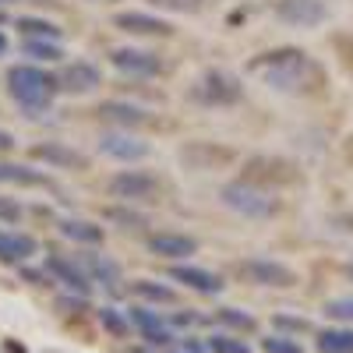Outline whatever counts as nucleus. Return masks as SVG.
I'll return each mask as SVG.
<instances>
[{
    "instance_id": "f257e3e1",
    "label": "nucleus",
    "mask_w": 353,
    "mask_h": 353,
    "mask_svg": "<svg viewBox=\"0 0 353 353\" xmlns=\"http://www.w3.org/2000/svg\"><path fill=\"white\" fill-rule=\"evenodd\" d=\"M254 74L265 78V85H272L276 92H290V96H318L325 92L329 74L314 57H307L304 50H272V53H261L248 64Z\"/></svg>"
},
{
    "instance_id": "f03ea898",
    "label": "nucleus",
    "mask_w": 353,
    "mask_h": 353,
    "mask_svg": "<svg viewBox=\"0 0 353 353\" xmlns=\"http://www.w3.org/2000/svg\"><path fill=\"white\" fill-rule=\"evenodd\" d=\"M8 92L11 99L32 117V113H46L53 96H57V78L46 74L36 64H14L8 71Z\"/></svg>"
},
{
    "instance_id": "7ed1b4c3",
    "label": "nucleus",
    "mask_w": 353,
    "mask_h": 353,
    "mask_svg": "<svg viewBox=\"0 0 353 353\" xmlns=\"http://www.w3.org/2000/svg\"><path fill=\"white\" fill-rule=\"evenodd\" d=\"M219 198H223L226 209L241 212V216H248V219H269V216L279 212V198H272L265 188H254V184H248V181L226 184V188L219 191Z\"/></svg>"
},
{
    "instance_id": "20e7f679",
    "label": "nucleus",
    "mask_w": 353,
    "mask_h": 353,
    "mask_svg": "<svg viewBox=\"0 0 353 353\" xmlns=\"http://www.w3.org/2000/svg\"><path fill=\"white\" fill-rule=\"evenodd\" d=\"M241 181L254 184V188H286V184H297L301 181V170L286 163V159H276V156H254L244 163L241 170Z\"/></svg>"
},
{
    "instance_id": "39448f33",
    "label": "nucleus",
    "mask_w": 353,
    "mask_h": 353,
    "mask_svg": "<svg viewBox=\"0 0 353 353\" xmlns=\"http://www.w3.org/2000/svg\"><path fill=\"white\" fill-rule=\"evenodd\" d=\"M233 272L251 286H272V290L297 286V272L283 261H272V258H244V261L233 265Z\"/></svg>"
},
{
    "instance_id": "423d86ee",
    "label": "nucleus",
    "mask_w": 353,
    "mask_h": 353,
    "mask_svg": "<svg viewBox=\"0 0 353 353\" xmlns=\"http://www.w3.org/2000/svg\"><path fill=\"white\" fill-rule=\"evenodd\" d=\"M241 96H244V85L226 71H205L191 88V99L201 106H233L241 103Z\"/></svg>"
},
{
    "instance_id": "0eeeda50",
    "label": "nucleus",
    "mask_w": 353,
    "mask_h": 353,
    "mask_svg": "<svg viewBox=\"0 0 353 353\" xmlns=\"http://www.w3.org/2000/svg\"><path fill=\"white\" fill-rule=\"evenodd\" d=\"M106 191L121 201H156L159 198V176L149 170H124V173H113Z\"/></svg>"
},
{
    "instance_id": "6e6552de",
    "label": "nucleus",
    "mask_w": 353,
    "mask_h": 353,
    "mask_svg": "<svg viewBox=\"0 0 353 353\" xmlns=\"http://www.w3.org/2000/svg\"><path fill=\"white\" fill-rule=\"evenodd\" d=\"M233 159H237V152L226 149V145H219V141H188V145H181V163L188 170L212 173V170L230 166Z\"/></svg>"
},
{
    "instance_id": "1a4fd4ad",
    "label": "nucleus",
    "mask_w": 353,
    "mask_h": 353,
    "mask_svg": "<svg viewBox=\"0 0 353 353\" xmlns=\"http://www.w3.org/2000/svg\"><path fill=\"white\" fill-rule=\"evenodd\" d=\"M99 85H103V71L88 61H71L57 74V92H64V96H88Z\"/></svg>"
},
{
    "instance_id": "9d476101",
    "label": "nucleus",
    "mask_w": 353,
    "mask_h": 353,
    "mask_svg": "<svg viewBox=\"0 0 353 353\" xmlns=\"http://www.w3.org/2000/svg\"><path fill=\"white\" fill-rule=\"evenodd\" d=\"M110 64H113L117 71L131 74V78H156V74L163 71L159 57L149 53V50H138V46H117V50L110 53Z\"/></svg>"
},
{
    "instance_id": "9b49d317",
    "label": "nucleus",
    "mask_w": 353,
    "mask_h": 353,
    "mask_svg": "<svg viewBox=\"0 0 353 353\" xmlns=\"http://www.w3.org/2000/svg\"><path fill=\"white\" fill-rule=\"evenodd\" d=\"M46 272L61 283L68 293H74V297H92V290H96V283L88 279V272L81 269V265L74 261V258H46Z\"/></svg>"
},
{
    "instance_id": "f8f14e48",
    "label": "nucleus",
    "mask_w": 353,
    "mask_h": 353,
    "mask_svg": "<svg viewBox=\"0 0 353 353\" xmlns=\"http://www.w3.org/2000/svg\"><path fill=\"white\" fill-rule=\"evenodd\" d=\"M113 25L128 36H145V39H166L173 36V25L166 18H156V14H145V11H121L113 14Z\"/></svg>"
},
{
    "instance_id": "ddd939ff",
    "label": "nucleus",
    "mask_w": 353,
    "mask_h": 353,
    "mask_svg": "<svg viewBox=\"0 0 353 353\" xmlns=\"http://www.w3.org/2000/svg\"><path fill=\"white\" fill-rule=\"evenodd\" d=\"M149 254L163 258V261H184L198 251V241L188 237V233H173V230H163V233H152L149 241Z\"/></svg>"
},
{
    "instance_id": "4468645a",
    "label": "nucleus",
    "mask_w": 353,
    "mask_h": 353,
    "mask_svg": "<svg viewBox=\"0 0 353 353\" xmlns=\"http://www.w3.org/2000/svg\"><path fill=\"white\" fill-rule=\"evenodd\" d=\"M99 152L110 156V159H121V163H134L141 156H149V141H141V138L117 128V131H106L99 138Z\"/></svg>"
},
{
    "instance_id": "2eb2a0df",
    "label": "nucleus",
    "mask_w": 353,
    "mask_h": 353,
    "mask_svg": "<svg viewBox=\"0 0 353 353\" xmlns=\"http://www.w3.org/2000/svg\"><path fill=\"white\" fill-rule=\"evenodd\" d=\"M128 318H131V325H134V329H141V336L149 339V343H156V346H163V343H173V339H176V336H173V329H170V321H166L159 311L145 307V304L128 307Z\"/></svg>"
},
{
    "instance_id": "dca6fc26",
    "label": "nucleus",
    "mask_w": 353,
    "mask_h": 353,
    "mask_svg": "<svg viewBox=\"0 0 353 353\" xmlns=\"http://www.w3.org/2000/svg\"><path fill=\"white\" fill-rule=\"evenodd\" d=\"M170 279L181 283L194 293H205V297H216V293H223V279L209 269H198V265H170Z\"/></svg>"
},
{
    "instance_id": "f3484780",
    "label": "nucleus",
    "mask_w": 353,
    "mask_h": 353,
    "mask_svg": "<svg viewBox=\"0 0 353 353\" xmlns=\"http://www.w3.org/2000/svg\"><path fill=\"white\" fill-rule=\"evenodd\" d=\"M28 156L46 163V166H57V170H81L85 166V156L78 149H71V145H61V141H43Z\"/></svg>"
},
{
    "instance_id": "a211bd4d",
    "label": "nucleus",
    "mask_w": 353,
    "mask_h": 353,
    "mask_svg": "<svg viewBox=\"0 0 353 353\" xmlns=\"http://www.w3.org/2000/svg\"><path fill=\"white\" fill-rule=\"evenodd\" d=\"M276 14L290 25H318L325 18V0H279Z\"/></svg>"
},
{
    "instance_id": "6ab92c4d",
    "label": "nucleus",
    "mask_w": 353,
    "mask_h": 353,
    "mask_svg": "<svg viewBox=\"0 0 353 353\" xmlns=\"http://www.w3.org/2000/svg\"><path fill=\"white\" fill-rule=\"evenodd\" d=\"M99 121L117 124V128H141V124H149L152 117H149V110H141V106H134V103L110 99V103L99 106Z\"/></svg>"
},
{
    "instance_id": "aec40b11",
    "label": "nucleus",
    "mask_w": 353,
    "mask_h": 353,
    "mask_svg": "<svg viewBox=\"0 0 353 353\" xmlns=\"http://www.w3.org/2000/svg\"><path fill=\"white\" fill-rule=\"evenodd\" d=\"M74 261L88 272V279L99 283V286H106V290H113L117 283H121V269H117L110 258H103L99 251H85V254H78Z\"/></svg>"
},
{
    "instance_id": "412c9836",
    "label": "nucleus",
    "mask_w": 353,
    "mask_h": 353,
    "mask_svg": "<svg viewBox=\"0 0 353 353\" xmlns=\"http://www.w3.org/2000/svg\"><path fill=\"white\" fill-rule=\"evenodd\" d=\"M36 254V241L28 233H14V230H0V261L4 265H18L25 258Z\"/></svg>"
},
{
    "instance_id": "4be33fe9",
    "label": "nucleus",
    "mask_w": 353,
    "mask_h": 353,
    "mask_svg": "<svg viewBox=\"0 0 353 353\" xmlns=\"http://www.w3.org/2000/svg\"><path fill=\"white\" fill-rule=\"evenodd\" d=\"M57 230H61L68 241H74V244H88V248H99L103 237H106L103 226L88 223V219H61V223H57Z\"/></svg>"
},
{
    "instance_id": "5701e85b",
    "label": "nucleus",
    "mask_w": 353,
    "mask_h": 353,
    "mask_svg": "<svg viewBox=\"0 0 353 353\" xmlns=\"http://www.w3.org/2000/svg\"><path fill=\"white\" fill-rule=\"evenodd\" d=\"M128 290L145 304H173L176 301V293L170 286L156 283V279H134V283H128Z\"/></svg>"
},
{
    "instance_id": "b1692460",
    "label": "nucleus",
    "mask_w": 353,
    "mask_h": 353,
    "mask_svg": "<svg viewBox=\"0 0 353 353\" xmlns=\"http://www.w3.org/2000/svg\"><path fill=\"white\" fill-rule=\"evenodd\" d=\"M18 25V32L25 36V39H46V43H57L64 32H61V25H53V21H46V18H18L14 21Z\"/></svg>"
},
{
    "instance_id": "393cba45",
    "label": "nucleus",
    "mask_w": 353,
    "mask_h": 353,
    "mask_svg": "<svg viewBox=\"0 0 353 353\" xmlns=\"http://www.w3.org/2000/svg\"><path fill=\"white\" fill-rule=\"evenodd\" d=\"M318 353H353V329H325L314 339Z\"/></svg>"
},
{
    "instance_id": "a878e982",
    "label": "nucleus",
    "mask_w": 353,
    "mask_h": 353,
    "mask_svg": "<svg viewBox=\"0 0 353 353\" xmlns=\"http://www.w3.org/2000/svg\"><path fill=\"white\" fill-rule=\"evenodd\" d=\"M0 181H8V184H25V188H43L46 184V176L36 173V170H25L18 163H0Z\"/></svg>"
},
{
    "instance_id": "bb28decb",
    "label": "nucleus",
    "mask_w": 353,
    "mask_h": 353,
    "mask_svg": "<svg viewBox=\"0 0 353 353\" xmlns=\"http://www.w3.org/2000/svg\"><path fill=\"white\" fill-rule=\"evenodd\" d=\"M216 321H219V325H226L230 332H254V318L244 314L241 307H223V311H216Z\"/></svg>"
},
{
    "instance_id": "cd10ccee",
    "label": "nucleus",
    "mask_w": 353,
    "mask_h": 353,
    "mask_svg": "<svg viewBox=\"0 0 353 353\" xmlns=\"http://www.w3.org/2000/svg\"><path fill=\"white\" fill-rule=\"evenodd\" d=\"M99 321H103V329H106V332L121 336V339L131 332V318H128V311H117V307H99Z\"/></svg>"
},
{
    "instance_id": "c85d7f7f",
    "label": "nucleus",
    "mask_w": 353,
    "mask_h": 353,
    "mask_svg": "<svg viewBox=\"0 0 353 353\" xmlns=\"http://www.w3.org/2000/svg\"><path fill=\"white\" fill-rule=\"evenodd\" d=\"M21 53L32 57V61H61V50H57V43H46V39H25L21 43Z\"/></svg>"
},
{
    "instance_id": "c756f323",
    "label": "nucleus",
    "mask_w": 353,
    "mask_h": 353,
    "mask_svg": "<svg viewBox=\"0 0 353 353\" xmlns=\"http://www.w3.org/2000/svg\"><path fill=\"white\" fill-rule=\"evenodd\" d=\"M209 346L212 353H251V346L244 343V339H237V336H226V332H216V336H209Z\"/></svg>"
},
{
    "instance_id": "7c9ffc66",
    "label": "nucleus",
    "mask_w": 353,
    "mask_h": 353,
    "mask_svg": "<svg viewBox=\"0 0 353 353\" xmlns=\"http://www.w3.org/2000/svg\"><path fill=\"white\" fill-rule=\"evenodd\" d=\"M261 350L265 353H304V346L293 339V336H265L261 339Z\"/></svg>"
},
{
    "instance_id": "2f4dec72",
    "label": "nucleus",
    "mask_w": 353,
    "mask_h": 353,
    "mask_svg": "<svg viewBox=\"0 0 353 353\" xmlns=\"http://www.w3.org/2000/svg\"><path fill=\"white\" fill-rule=\"evenodd\" d=\"M149 4L159 11H173V14H194L205 8V0H149Z\"/></svg>"
},
{
    "instance_id": "473e14b6",
    "label": "nucleus",
    "mask_w": 353,
    "mask_h": 353,
    "mask_svg": "<svg viewBox=\"0 0 353 353\" xmlns=\"http://www.w3.org/2000/svg\"><path fill=\"white\" fill-rule=\"evenodd\" d=\"M325 314L332 321H353V297H336L325 304Z\"/></svg>"
},
{
    "instance_id": "72a5a7b5",
    "label": "nucleus",
    "mask_w": 353,
    "mask_h": 353,
    "mask_svg": "<svg viewBox=\"0 0 353 353\" xmlns=\"http://www.w3.org/2000/svg\"><path fill=\"white\" fill-rule=\"evenodd\" d=\"M110 219L124 223L128 230H141V226H149V219H141V216H134V212H124V209H110Z\"/></svg>"
},
{
    "instance_id": "f704fd0d",
    "label": "nucleus",
    "mask_w": 353,
    "mask_h": 353,
    "mask_svg": "<svg viewBox=\"0 0 353 353\" xmlns=\"http://www.w3.org/2000/svg\"><path fill=\"white\" fill-rule=\"evenodd\" d=\"M276 329H286V332H307L311 325L304 318H290V314H276Z\"/></svg>"
},
{
    "instance_id": "c9c22d12",
    "label": "nucleus",
    "mask_w": 353,
    "mask_h": 353,
    "mask_svg": "<svg viewBox=\"0 0 353 353\" xmlns=\"http://www.w3.org/2000/svg\"><path fill=\"white\" fill-rule=\"evenodd\" d=\"M18 216H21V209H18V205H14V201H4V198H0V219H4V223L11 226V223H18Z\"/></svg>"
},
{
    "instance_id": "e433bc0d",
    "label": "nucleus",
    "mask_w": 353,
    "mask_h": 353,
    "mask_svg": "<svg viewBox=\"0 0 353 353\" xmlns=\"http://www.w3.org/2000/svg\"><path fill=\"white\" fill-rule=\"evenodd\" d=\"M181 350H184V353H205L209 346H205V343H191V339H184V343H181Z\"/></svg>"
},
{
    "instance_id": "4c0bfd02",
    "label": "nucleus",
    "mask_w": 353,
    "mask_h": 353,
    "mask_svg": "<svg viewBox=\"0 0 353 353\" xmlns=\"http://www.w3.org/2000/svg\"><path fill=\"white\" fill-rule=\"evenodd\" d=\"M343 159H346V163L353 166V134H350V138L343 141Z\"/></svg>"
},
{
    "instance_id": "58836bf2",
    "label": "nucleus",
    "mask_w": 353,
    "mask_h": 353,
    "mask_svg": "<svg viewBox=\"0 0 353 353\" xmlns=\"http://www.w3.org/2000/svg\"><path fill=\"white\" fill-rule=\"evenodd\" d=\"M11 145H14V138H11L8 131H0V152H8V149H11Z\"/></svg>"
},
{
    "instance_id": "ea45409f",
    "label": "nucleus",
    "mask_w": 353,
    "mask_h": 353,
    "mask_svg": "<svg viewBox=\"0 0 353 353\" xmlns=\"http://www.w3.org/2000/svg\"><path fill=\"white\" fill-rule=\"evenodd\" d=\"M21 276H25V279H28V283H43V272H32V269H25V272H21Z\"/></svg>"
},
{
    "instance_id": "a19ab883",
    "label": "nucleus",
    "mask_w": 353,
    "mask_h": 353,
    "mask_svg": "<svg viewBox=\"0 0 353 353\" xmlns=\"http://www.w3.org/2000/svg\"><path fill=\"white\" fill-rule=\"evenodd\" d=\"M8 50V39H4V32H0V53H4Z\"/></svg>"
},
{
    "instance_id": "79ce46f5",
    "label": "nucleus",
    "mask_w": 353,
    "mask_h": 353,
    "mask_svg": "<svg viewBox=\"0 0 353 353\" xmlns=\"http://www.w3.org/2000/svg\"><path fill=\"white\" fill-rule=\"evenodd\" d=\"M346 276H350V279H353V261H350V265H346Z\"/></svg>"
},
{
    "instance_id": "37998d69",
    "label": "nucleus",
    "mask_w": 353,
    "mask_h": 353,
    "mask_svg": "<svg viewBox=\"0 0 353 353\" xmlns=\"http://www.w3.org/2000/svg\"><path fill=\"white\" fill-rule=\"evenodd\" d=\"M8 4H14V0H0V8H8Z\"/></svg>"
}]
</instances>
